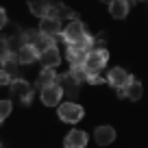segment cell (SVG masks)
I'll return each mask as SVG.
<instances>
[{"instance_id":"cell-1","label":"cell","mask_w":148,"mask_h":148,"mask_svg":"<svg viewBox=\"0 0 148 148\" xmlns=\"http://www.w3.org/2000/svg\"><path fill=\"white\" fill-rule=\"evenodd\" d=\"M107 59H109V52H107L105 48H92V50L87 52V57H85L83 68L87 70L89 74H98L107 65Z\"/></svg>"},{"instance_id":"cell-2","label":"cell","mask_w":148,"mask_h":148,"mask_svg":"<svg viewBox=\"0 0 148 148\" xmlns=\"http://www.w3.org/2000/svg\"><path fill=\"white\" fill-rule=\"evenodd\" d=\"M87 35H89V33L85 31L83 22H79V20H76V22H70L68 26L63 28V35H61V37L68 42V46H76V44H79L83 37H87Z\"/></svg>"},{"instance_id":"cell-3","label":"cell","mask_w":148,"mask_h":148,"mask_svg":"<svg viewBox=\"0 0 148 148\" xmlns=\"http://www.w3.org/2000/svg\"><path fill=\"white\" fill-rule=\"evenodd\" d=\"M83 107L76 105V102H63V105L59 107V118L63 122H68V124H76V122L83 118Z\"/></svg>"},{"instance_id":"cell-4","label":"cell","mask_w":148,"mask_h":148,"mask_svg":"<svg viewBox=\"0 0 148 148\" xmlns=\"http://www.w3.org/2000/svg\"><path fill=\"white\" fill-rule=\"evenodd\" d=\"M107 81H109L116 89H120V92H122V89H126V87L131 85V81H133V79H131V74L126 72V70L113 68V70L109 72V76H107Z\"/></svg>"},{"instance_id":"cell-5","label":"cell","mask_w":148,"mask_h":148,"mask_svg":"<svg viewBox=\"0 0 148 148\" xmlns=\"http://www.w3.org/2000/svg\"><path fill=\"white\" fill-rule=\"evenodd\" d=\"M61 96H63V89H61V85L57 83V85H50V87H44L39 98H42V102L46 107H57L59 100H61Z\"/></svg>"},{"instance_id":"cell-6","label":"cell","mask_w":148,"mask_h":148,"mask_svg":"<svg viewBox=\"0 0 148 148\" xmlns=\"http://www.w3.org/2000/svg\"><path fill=\"white\" fill-rule=\"evenodd\" d=\"M39 33L46 37H50V39H55L57 35H63V31H61V20L57 18H44L42 24H39Z\"/></svg>"},{"instance_id":"cell-7","label":"cell","mask_w":148,"mask_h":148,"mask_svg":"<svg viewBox=\"0 0 148 148\" xmlns=\"http://www.w3.org/2000/svg\"><path fill=\"white\" fill-rule=\"evenodd\" d=\"M11 92H13L15 96H20V100H22L24 105H28V102H31V96H33V85H28L24 79H18L11 85Z\"/></svg>"},{"instance_id":"cell-8","label":"cell","mask_w":148,"mask_h":148,"mask_svg":"<svg viewBox=\"0 0 148 148\" xmlns=\"http://www.w3.org/2000/svg\"><path fill=\"white\" fill-rule=\"evenodd\" d=\"M59 85H61V89H63V94L65 96H70V98H76L79 96V87H81V83L76 79H74L72 74H63V76H59Z\"/></svg>"},{"instance_id":"cell-9","label":"cell","mask_w":148,"mask_h":148,"mask_svg":"<svg viewBox=\"0 0 148 148\" xmlns=\"http://www.w3.org/2000/svg\"><path fill=\"white\" fill-rule=\"evenodd\" d=\"M65 148H85L87 146V133L85 131H70L63 139Z\"/></svg>"},{"instance_id":"cell-10","label":"cell","mask_w":148,"mask_h":148,"mask_svg":"<svg viewBox=\"0 0 148 148\" xmlns=\"http://www.w3.org/2000/svg\"><path fill=\"white\" fill-rule=\"evenodd\" d=\"M113 139H116L113 126H98V129L94 131V142H96L98 146H109V144H113Z\"/></svg>"},{"instance_id":"cell-11","label":"cell","mask_w":148,"mask_h":148,"mask_svg":"<svg viewBox=\"0 0 148 148\" xmlns=\"http://www.w3.org/2000/svg\"><path fill=\"white\" fill-rule=\"evenodd\" d=\"M39 61H42V65L46 70H55L57 65L61 63V55H59V50H57V46L48 48L44 55H39Z\"/></svg>"},{"instance_id":"cell-12","label":"cell","mask_w":148,"mask_h":148,"mask_svg":"<svg viewBox=\"0 0 148 148\" xmlns=\"http://www.w3.org/2000/svg\"><path fill=\"white\" fill-rule=\"evenodd\" d=\"M28 9H31L33 15L37 18H50V9H52V2H44V0H31L28 2Z\"/></svg>"},{"instance_id":"cell-13","label":"cell","mask_w":148,"mask_h":148,"mask_svg":"<svg viewBox=\"0 0 148 148\" xmlns=\"http://www.w3.org/2000/svg\"><path fill=\"white\" fill-rule=\"evenodd\" d=\"M50 18H57V20L70 18L72 22H76V13H74L72 9H68L65 5H61V2H52V9H50Z\"/></svg>"},{"instance_id":"cell-14","label":"cell","mask_w":148,"mask_h":148,"mask_svg":"<svg viewBox=\"0 0 148 148\" xmlns=\"http://www.w3.org/2000/svg\"><path fill=\"white\" fill-rule=\"evenodd\" d=\"M129 2H124V0H113V2H109V13L113 15L116 20H124L126 13H129Z\"/></svg>"},{"instance_id":"cell-15","label":"cell","mask_w":148,"mask_h":148,"mask_svg":"<svg viewBox=\"0 0 148 148\" xmlns=\"http://www.w3.org/2000/svg\"><path fill=\"white\" fill-rule=\"evenodd\" d=\"M59 83V76L55 74V70H42V74H39V79H37V85H39V89L44 87H50V85H57Z\"/></svg>"},{"instance_id":"cell-16","label":"cell","mask_w":148,"mask_h":148,"mask_svg":"<svg viewBox=\"0 0 148 148\" xmlns=\"http://www.w3.org/2000/svg\"><path fill=\"white\" fill-rule=\"evenodd\" d=\"M37 59H39V52H37L33 46H28V44L18 52V63H22V65L24 63H33V61H37Z\"/></svg>"},{"instance_id":"cell-17","label":"cell","mask_w":148,"mask_h":148,"mask_svg":"<svg viewBox=\"0 0 148 148\" xmlns=\"http://www.w3.org/2000/svg\"><path fill=\"white\" fill-rule=\"evenodd\" d=\"M142 92H144L142 83H139V81H131V85H129L126 89H122V92H120V96L131 98V100H139V98H142Z\"/></svg>"},{"instance_id":"cell-18","label":"cell","mask_w":148,"mask_h":148,"mask_svg":"<svg viewBox=\"0 0 148 148\" xmlns=\"http://www.w3.org/2000/svg\"><path fill=\"white\" fill-rule=\"evenodd\" d=\"M85 57H87V52L79 50V48H74V46H68V61L70 65H83L85 63Z\"/></svg>"},{"instance_id":"cell-19","label":"cell","mask_w":148,"mask_h":148,"mask_svg":"<svg viewBox=\"0 0 148 148\" xmlns=\"http://www.w3.org/2000/svg\"><path fill=\"white\" fill-rule=\"evenodd\" d=\"M18 65H20L18 61H7V63H2V72H7L13 81H18L20 79L18 76Z\"/></svg>"},{"instance_id":"cell-20","label":"cell","mask_w":148,"mask_h":148,"mask_svg":"<svg viewBox=\"0 0 148 148\" xmlns=\"http://www.w3.org/2000/svg\"><path fill=\"white\" fill-rule=\"evenodd\" d=\"M9 113H11V102L9 100H2V102H0V120H7Z\"/></svg>"},{"instance_id":"cell-21","label":"cell","mask_w":148,"mask_h":148,"mask_svg":"<svg viewBox=\"0 0 148 148\" xmlns=\"http://www.w3.org/2000/svg\"><path fill=\"white\" fill-rule=\"evenodd\" d=\"M87 83H92V85H100V83H102V79L98 76V74H89V76H87Z\"/></svg>"},{"instance_id":"cell-22","label":"cell","mask_w":148,"mask_h":148,"mask_svg":"<svg viewBox=\"0 0 148 148\" xmlns=\"http://www.w3.org/2000/svg\"><path fill=\"white\" fill-rule=\"evenodd\" d=\"M0 24L7 26V13H5V9H0Z\"/></svg>"}]
</instances>
